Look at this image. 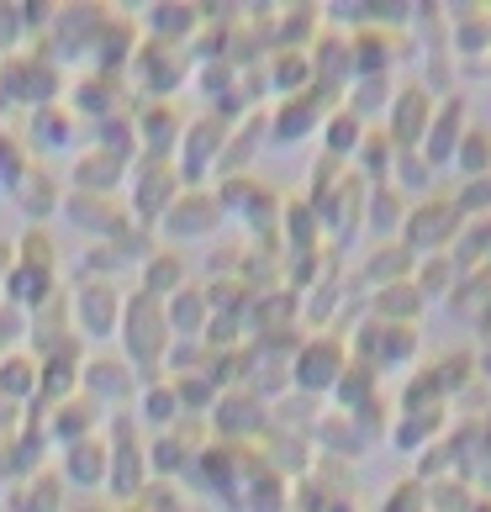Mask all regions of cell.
I'll list each match as a JSON object with an SVG mask.
<instances>
[{
	"mask_svg": "<svg viewBox=\"0 0 491 512\" xmlns=\"http://www.w3.org/2000/svg\"><path fill=\"white\" fill-rule=\"evenodd\" d=\"M164 338H169V322L159 312V296H132L127 301V349L132 359L148 370V365H159V354H164Z\"/></svg>",
	"mask_w": 491,
	"mask_h": 512,
	"instance_id": "cell-1",
	"label": "cell"
},
{
	"mask_svg": "<svg viewBox=\"0 0 491 512\" xmlns=\"http://www.w3.org/2000/svg\"><path fill=\"white\" fill-rule=\"evenodd\" d=\"M338 375H344V349L333 338H312L296 359V381L307 391H323V386H338Z\"/></svg>",
	"mask_w": 491,
	"mask_h": 512,
	"instance_id": "cell-2",
	"label": "cell"
},
{
	"mask_svg": "<svg viewBox=\"0 0 491 512\" xmlns=\"http://www.w3.org/2000/svg\"><path fill=\"white\" fill-rule=\"evenodd\" d=\"M423 132H428V90L412 85V90H402V96H396V106H391V143L412 148V143H423Z\"/></svg>",
	"mask_w": 491,
	"mask_h": 512,
	"instance_id": "cell-3",
	"label": "cell"
},
{
	"mask_svg": "<svg viewBox=\"0 0 491 512\" xmlns=\"http://www.w3.org/2000/svg\"><path fill=\"white\" fill-rule=\"evenodd\" d=\"M217 222V201L206 196V191H185L169 201V212H164V227L175 238H191V233H206V227Z\"/></svg>",
	"mask_w": 491,
	"mask_h": 512,
	"instance_id": "cell-4",
	"label": "cell"
},
{
	"mask_svg": "<svg viewBox=\"0 0 491 512\" xmlns=\"http://www.w3.org/2000/svg\"><path fill=\"white\" fill-rule=\"evenodd\" d=\"M169 201H175V164L154 159L138 180V217H164Z\"/></svg>",
	"mask_w": 491,
	"mask_h": 512,
	"instance_id": "cell-5",
	"label": "cell"
},
{
	"mask_svg": "<svg viewBox=\"0 0 491 512\" xmlns=\"http://www.w3.org/2000/svg\"><path fill=\"white\" fill-rule=\"evenodd\" d=\"M455 222H460V212L455 206H423V212H412V222H407V254L412 249H439V243L455 233Z\"/></svg>",
	"mask_w": 491,
	"mask_h": 512,
	"instance_id": "cell-6",
	"label": "cell"
},
{
	"mask_svg": "<svg viewBox=\"0 0 491 512\" xmlns=\"http://www.w3.org/2000/svg\"><path fill=\"white\" fill-rule=\"evenodd\" d=\"M111 465H117V491L122 497H138L143 491V454H138V444H132L127 423L117 428V454H111Z\"/></svg>",
	"mask_w": 491,
	"mask_h": 512,
	"instance_id": "cell-7",
	"label": "cell"
},
{
	"mask_svg": "<svg viewBox=\"0 0 491 512\" xmlns=\"http://www.w3.org/2000/svg\"><path fill=\"white\" fill-rule=\"evenodd\" d=\"M80 322L90 333H111V322H117V291L111 286H80Z\"/></svg>",
	"mask_w": 491,
	"mask_h": 512,
	"instance_id": "cell-8",
	"label": "cell"
},
{
	"mask_svg": "<svg viewBox=\"0 0 491 512\" xmlns=\"http://www.w3.org/2000/svg\"><path fill=\"white\" fill-rule=\"evenodd\" d=\"M423 307V291L412 286V280H396L391 291L375 296V312H381V322H391V328H407V317Z\"/></svg>",
	"mask_w": 491,
	"mask_h": 512,
	"instance_id": "cell-9",
	"label": "cell"
},
{
	"mask_svg": "<svg viewBox=\"0 0 491 512\" xmlns=\"http://www.w3.org/2000/svg\"><path fill=\"white\" fill-rule=\"evenodd\" d=\"M122 175V154L117 148H96V154H85L80 164H74V180L85 185V191H101V185H111Z\"/></svg>",
	"mask_w": 491,
	"mask_h": 512,
	"instance_id": "cell-10",
	"label": "cell"
},
{
	"mask_svg": "<svg viewBox=\"0 0 491 512\" xmlns=\"http://www.w3.org/2000/svg\"><path fill=\"white\" fill-rule=\"evenodd\" d=\"M106 449L96 439H80V444H69V481H80V486H96L106 476Z\"/></svg>",
	"mask_w": 491,
	"mask_h": 512,
	"instance_id": "cell-11",
	"label": "cell"
},
{
	"mask_svg": "<svg viewBox=\"0 0 491 512\" xmlns=\"http://www.w3.org/2000/svg\"><path fill=\"white\" fill-rule=\"evenodd\" d=\"M217 423H222V433H254L259 423H264V407H259V396H228V402L217 407Z\"/></svg>",
	"mask_w": 491,
	"mask_h": 512,
	"instance_id": "cell-12",
	"label": "cell"
},
{
	"mask_svg": "<svg viewBox=\"0 0 491 512\" xmlns=\"http://www.w3.org/2000/svg\"><path fill=\"white\" fill-rule=\"evenodd\" d=\"M460 127H465V106L449 101L444 117L433 122V132H428V159H449V154H455V148H460Z\"/></svg>",
	"mask_w": 491,
	"mask_h": 512,
	"instance_id": "cell-13",
	"label": "cell"
},
{
	"mask_svg": "<svg viewBox=\"0 0 491 512\" xmlns=\"http://www.w3.org/2000/svg\"><path fill=\"white\" fill-rule=\"evenodd\" d=\"M69 217L80 222V227H96V233H122L117 212H111L101 196H74V201H69Z\"/></svg>",
	"mask_w": 491,
	"mask_h": 512,
	"instance_id": "cell-14",
	"label": "cell"
},
{
	"mask_svg": "<svg viewBox=\"0 0 491 512\" xmlns=\"http://www.w3.org/2000/svg\"><path fill=\"white\" fill-rule=\"evenodd\" d=\"M11 185H16V201H22L27 212H48L53 206V180L43 175V169H22Z\"/></svg>",
	"mask_w": 491,
	"mask_h": 512,
	"instance_id": "cell-15",
	"label": "cell"
},
{
	"mask_svg": "<svg viewBox=\"0 0 491 512\" xmlns=\"http://www.w3.org/2000/svg\"><path fill=\"white\" fill-rule=\"evenodd\" d=\"M85 381L96 386L101 396H127L132 375H127V365H117V359H90V365H85Z\"/></svg>",
	"mask_w": 491,
	"mask_h": 512,
	"instance_id": "cell-16",
	"label": "cell"
},
{
	"mask_svg": "<svg viewBox=\"0 0 491 512\" xmlns=\"http://www.w3.org/2000/svg\"><path fill=\"white\" fill-rule=\"evenodd\" d=\"M16 512H59V481L53 476H37L27 481V491H16Z\"/></svg>",
	"mask_w": 491,
	"mask_h": 512,
	"instance_id": "cell-17",
	"label": "cell"
},
{
	"mask_svg": "<svg viewBox=\"0 0 491 512\" xmlns=\"http://www.w3.org/2000/svg\"><path fill=\"white\" fill-rule=\"evenodd\" d=\"M217 148H222V132H217L212 122H196V127H191V159H185V169H191V175H201L206 159H212Z\"/></svg>",
	"mask_w": 491,
	"mask_h": 512,
	"instance_id": "cell-18",
	"label": "cell"
},
{
	"mask_svg": "<svg viewBox=\"0 0 491 512\" xmlns=\"http://www.w3.org/2000/svg\"><path fill=\"white\" fill-rule=\"evenodd\" d=\"M164 291H180V259L175 254H154V264H148V296H164Z\"/></svg>",
	"mask_w": 491,
	"mask_h": 512,
	"instance_id": "cell-19",
	"label": "cell"
},
{
	"mask_svg": "<svg viewBox=\"0 0 491 512\" xmlns=\"http://www.w3.org/2000/svg\"><path fill=\"white\" fill-rule=\"evenodd\" d=\"M32 386H37L32 359H6V365H0V391H6V396H27Z\"/></svg>",
	"mask_w": 491,
	"mask_h": 512,
	"instance_id": "cell-20",
	"label": "cell"
},
{
	"mask_svg": "<svg viewBox=\"0 0 491 512\" xmlns=\"http://www.w3.org/2000/svg\"><path fill=\"white\" fill-rule=\"evenodd\" d=\"M90 423H96V407H90V402H69L59 412V433H64L69 444H80L85 433H90Z\"/></svg>",
	"mask_w": 491,
	"mask_h": 512,
	"instance_id": "cell-21",
	"label": "cell"
},
{
	"mask_svg": "<svg viewBox=\"0 0 491 512\" xmlns=\"http://www.w3.org/2000/svg\"><path fill=\"white\" fill-rule=\"evenodd\" d=\"M455 154H460V169H465V175H481V169L491 164V138H486V132H470V138H460Z\"/></svg>",
	"mask_w": 491,
	"mask_h": 512,
	"instance_id": "cell-22",
	"label": "cell"
},
{
	"mask_svg": "<svg viewBox=\"0 0 491 512\" xmlns=\"http://www.w3.org/2000/svg\"><path fill=\"white\" fill-rule=\"evenodd\" d=\"M201 312H206V301H201L196 291H175V307H169L164 317L175 322V328H185V333H191L196 322H201Z\"/></svg>",
	"mask_w": 491,
	"mask_h": 512,
	"instance_id": "cell-23",
	"label": "cell"
},
{
	"mask_svg": "<svg viewBox=\"0 0 491 512\" xmlns=\"http://www.w3.org/2000/svg\"><path fill=\"white\" fill-rule=\"evenodd\" d=\"M191 22H196L191 6H159V11H154V27H159L164 37H185V32H191Z\"/></svg>",
	"mask_w": 491,
	"mask_h": 512,
	"instance_id": "cell-24",
	"label": "cell"
},
{
	"mask_svg": "<svg viewBox=\"0 0 491 512\" xmlns=\"http://www.w3.org/2000/svg\"><path fill=\"white\" fill-rule=\"evenodd\" d=\"M143 64H148V85H154V90H169V85H175L180 80V64L175 59H169V53H143Z\"/></svg>",
	"mask_w": 491,
	"mask_h": 512,
	"instance_id": "cell-25",
	"label": "cell"
},
{
	"mask_svg": "<svg viewBox=\"0 0 491 512\" xmlns=\"http://www.w3.org/2000/svg\"><path fill=\"white\" fill-rule=\"evenodd\" d=\"M175 132H180V122H175V117H164V106L148 111V143H154V154H169Z\"/></svg>",
	"mask_w": 491,
	"mask_h": 512,
	"instance_id": "cell-26",
	"label": "cell"
},
{
	"mask_svg": "<svg viewBox=\"0 0 491 512\" xmlns=\"http://www.w3.org/2000/svg\"><path fill=\"white\" fill-rule=\"evenodd\" d=\"M317 64H323V69H317L323 80H344V74L354 69V48H344V43H328V48H323V59H317Z\"/></svg>",
	"mask_w": 491,
	"mask_h": 512,
	"instance_id": "cell-27",
	"label": "cell"
},
{
	"mask_svg": "<svg viewBox=\"0 0 491 512\" xmlns=\"http://www.w3.org/2000/svg\"><path fill=\"white\" fill-rule=\"evenodd\" d=\"M111 101H117V85H111V80H90V85H80V106H90L96 117H111Z\"/></svg>",
	"mask_w": 491,
	"mask_h": 512,
	"instance_id": "cell-28",
	"label": "cell"
},
{
	"mask_svg": "<svg viewBox=\"0 0 491 512\" xmlns=\"http://www.w3.org/2000/svg\"><path fill=\"white\" fill-rule=\"evenodd\" d=\"M101 37H106L101 64H106V69H117V64H122V53H132V32H127V27H101Z\"/></svg>",
	"mask_w": 491,
	"mask_h": 512,
	"instance_id": "cell-29",
	"label": "cell"
},
{
	"mask_svg": "<svg viewBox=\"0 0 491 512\" xmlns=\"http://www.w3.org/2000/svg\"><path fill=\"white\" fill-rule=\"evenodd\" d=\"M27 270H32V275H48V270H53V243H48V233H27Z\"/></svg>",
	"mask_w": 491,
	"mask_h": 512,
	"instance_id": "cell-30",
	"label": "cell"
},
{
	"mask_svg": "<svg viewBox=\"0 0 491 512\" xmlns=\"http://www.w3.org/2000/svg\"><path fill=\"white\" fill-rule=\"evenodd\" d=\"M407 264H412V254H407V249L370 254V280H381V275H407Z\"/></svg>",
	"mask_w": 491,
	"mask_h": 512,
	"instance_id": "cell-31",
	"label": "cell"
},
{
	"mask_svg": "<svg viewBox=\"0 0 491 512\" xmlns=\"http://www.w3.org/2000/svg\"><path fill=\"white\" fill-rule=\"evenodd\" d=\"M312 80V64L307 59H301V53H286V59H280V74H275V85H307Z\"/></svg>",
	"mask_w": 491,
	"mask_h": 512,
	"instance_id": "cell-32",
	"label": "cell"
},
{
	"mask_svg": "<svg viewBox=\"0 0 491 512\" xmlns=\"http://www.w3.org/2000/svg\"><path fill=\"white\" fill-rule=\"evenodd\" d=\"M491 206V180H476V185H465L460 201H455V212H486Z\"/></svg>",
	"mask_w": 491,
	"mask_h": 512,
	"instance_id": "cell-33",
	"label": "cell"
},
{
	"mask_svg": "<svg viewBox=\"0 0 491 512\" xmlns=\"http://www.w3.org/2000/svg\"><path fill=\"white\" fill-rule=\"evenodd\" d=\"M396 217H402V206H396V191H381L370 201V222L375 227H396Z\"/></svg>",
	"mask_w": 491,
	"mask_h": 512,
	"instance_id": "cell-34",
	"label": "cell"
},
{
	"mask_svg": "<svg viewBox=\"0 0 491 512\" xmlns=\"http://www.w3.org/2000/svg\"><path fill=\"white\" fill-rule=\"evenodd\" d=\"M307 127H312L307 101H291V106H286V117H280V138H296V132H307Z\"/></svg>",
	"mask_w": 491,
	"mask_h": 512,
	"instance_id": "cell-35",
	"label": "cell"
},
{
	"mask_svg": "<svg viewBox=\"0 0 491 512\" xmlns=\"http://www.w3.org/2000/svg\"><path fill=\"white\" fill-rule=\"evenodd\" d=\"M423 502H428L423 486H396V497L386 502V512H423Z\"/></svg>",
	"mask_w": 491,
	"mask_h": 512,
	"instance_id": "cell-36",
	"label": "cell"
},
{
	"mask_svg": "<svg viewBox=\"0 0 491 512\" xmlns=\"http://www.w3.org/2000/svg\"><path fill=\"white\" fill-rule=\"evenodd\" d=\"M175 391H164V386H154L148 391V417H154V423H169V417H175Z\"/></svg>",
	"mask_w": 491,
	"mask_h": 512,
	"instance_id": "cell-37",
	"label": "cell"
},
{
	"mask_svg": "<svg viewBox=\"0 0 491 512\" xmlns=\"http://www.w3.org/2000/svg\"><path fill=\"white\" fill-rule=\"evenodd\" d=\"M37 291L48 296V275H32V270H16L11 275V296H37Z\"/></svg>",
	"mask_w": 491,
	"mask_h": 512,
	"instance_id": "cell-38",
	"label": "cell"
},
{
	"mask_svg": "<svg viewBox=\"0 0 491 512\" xmlns=\"http://www.w3.org/2000/svg\"><path fill=\"white\" fill-rule=\"evenodd\" d=\"M69 381H74V370L64 365V359H59V365H53L48 375H43V381H37V386H43L48 396H59V391H69Z\"/></svg>",
	"mask_w": 491,
	"mask_h": 512,
	"instance_id": "cell-39",
	"label": "cell"
},
{
	"mask_svg": "<svg viewBox=\"0 0 491 512\" xmlns=\"http://www.w3.org/2000/svg\"><path fill=\"white\" fill-rule=\"evenodd\" d=\"M175 402H212V381H180Z\"/></svg>",
	"mask_w": 491,
	"mask_h": 512,
	"instance_id": "cell-40",
	"label": "cell"
},
{
	"mask_svg": "<svg viewBox=\"0 0 491 512\" xmlns=\"http://www.w3.org/2000/svg\"><path fill=\"white\" fill-rule=\"evenodd\" d=\"M328 143H333V154H344V148L354 143V117H338V122L328 127Z\"/></svg>",
	"mask_w": 491,
	"mask_h": 512,
	"instance_id": "cell-41",
	"label": "cell"
},
{
	"mask_svg": "<svg viewBox=\"0 0 491 512\" xmlns=\"http://www.w3.org/2000/svg\"><path fill=\"white\" fill-rule=\"evenodd\" d=\"M291 233H296L301 249H312V212H307V206H301V212L291 206Z\"/></svg>",
	"mask_w": 491,
	"mask_h": 512,
	"instance_id": "cell-42",
	"label": "cell"
},
{
	"mask_svg": "<svg viewBox=\"0 0 491 512\" xmlns=\"http://www.w3.org/2000/svg\"><path fill=\"white\" fill-rule=\"evenodd\" d=\"M402 180H407V185H428V164H418L412 154H402Z\"/></svg>",
	"mask_w": 491,
	"mask_h": 512,
	"instance_id": "cell-43",
	"label": "cell"
},
{
	"mask_svg": "<svg viewBox=\"0 0 491 512\" xmlns=\"http://www.w3.org/2000/svg\"><path fill=\"white\" fill-rule=\"evenodd\" d=\"M16 37V11H0V43H11Z\"/></svg>",
	"mask_w": 491,
	"mask_h": 512,
	"instance_id": "cell-44",
	"label": "cell"
},
{
	"mask_svg": "<svg viewBox=\"0 0 491 512\" xmlns=\"http://www.w3.org/2000/svg\"><path fill=\"white\" fill-rule=\"evenodd\" d=\"M11 333H16V312L6 307V312H0V344H6V338H11Z\"/></svg>",
	"mask_w": 491,
	"mask_h": 512,
	"instance_id": "cell-45",
	"label": "cell"
},
{
	"mask_svg": "<svg viewBox=\"0 0 491 512\" xmlns=\"http://www.w3.org/2000/svg\"><path fill=\"white\" fill-rule=\"evenodd\" d=\"M328 512H354L349 502H328Z\"/></svg>",
	"mask_w": 491,
	"mask_h": 512,
	"instance_id": "cell-46",
	"label": "cell"
}]
</instances>
